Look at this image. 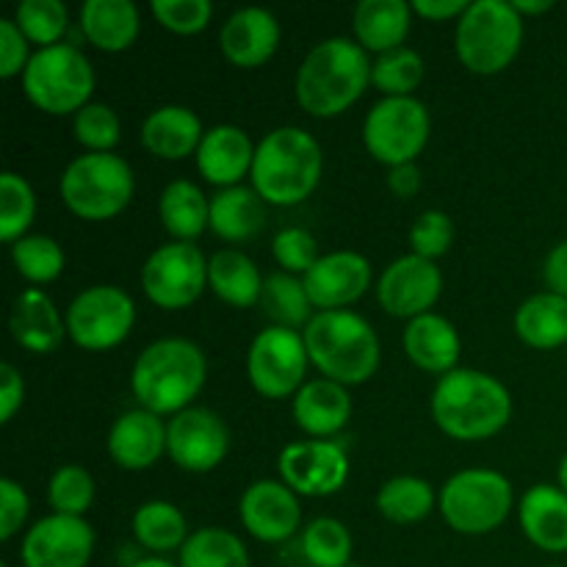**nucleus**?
I'll use <instances>...</instances> for the list:
<instances>
[{
    "instance_id": "nucleus-1",
    "label": "nucleus",
    "mask_w": 567,
    "mask_h": 567,
    "mask_svg": "<svg viewBox=\"0 0 567 567\" xmlns=\"http://www.w3.org/2000/svg\"><path fill=\"white\" fill-rule=\"evenodd\" d=\"M432 419L454 441H487L513 419V396L487 371L454 369L432 391Z\"/></svg>"
},
{
    "instance_id": "nucleus-2",
    "label": "nucleus",
    "mask_w": 567,
    "mask_h": 567,
    "mask_svg": "<svg viewBox=\"0 0 567 567\" xmlns=\"http://www.w3.org/2000/svg\"><path fill=\"white\" fill-rule=\"evenodd\" d=\"M369 50L349 37L321 39L297 70V100L310 116H338L358 103L371 83Z\"/></svg>"
},
{
    "instance_id": "nucleus-3",
    "label": "nucleus",
    "mask_w": 567,
    "mask_h": 567,
    "mask_svg": "<svg viewBox=\"0 0 567 567\" xmlns=\"http://www.w3.org/2000/svg\"><path fill=\"white\" fill-rule=\"evenodd\" d=\"M208 377L205 352L188 338H158L138 352L131 369V391L144 410L177 415L192 408Z\"/></svg>"
},
{
    "instance_id": "nucleus-4",
    "label": "nucleus",
    "mask_w": 567,
    "mask_h": 567,
    "mask_svg": "<svg viewBox=\"0 0 567 567\" xmlns=\"http://www.w3.org/2000/svg\"><path fill=\"white\" fill-rule=\"evenodd\" d=\"M302 338L310 363L338 385H363L380 369V338L354 310H319Z\"/></svg>"
},
{
    "instance_id": "nucleus-5",
    "label": "nucleus",
    "mask_w": 567,
    "mask_h": 567,
    "mask_svg": "<svg viewBox=\"0 0 567 567\" xmlns=\"http://www.w3.org/2000/svg\"><path fill=\"white\" fill-rule=\"evenodd\" d=\"M324 169L321 147L305 127L282 125L255 147L252 188L269 205H299L316 192Z\"/></svg>"
},
{
    "instance_id": "nucleus-6",
    "label": "nucleus",
    "mask_w": 567,
    "mask_h": 567,
    "mask_svg": "<svg viewBox=\"0 0 567 567\" xmlns=\"http://www.w3.org/2000/svg\"><path fill=\"white\" fill-rule=\"evenodd\" d=\"M524 44V17L509 0H474L457 20L454 50L465 70L496 75L507 70Z\"/></svg>"
},
{
    "instance_id": "nucleus-7",
    "label": "nucleus",
    "mask_w": 567,
    "mask_h": 567,
    "mask_svg": "<svg viewBox=\"0 0 567 567\" xmlns=\"http://www.w3.org/2000/svg\"><path fill=\"white\" fill-rule=\"evenodd\" d=\"M59 192L75 216L86 221H105L127 208L136 192V177L122 155L83 153L61 172Z\"/></svg>"
},
{
    "instance_id": "nucleus-8",
    "label": "nucleus",
    "mask_w": 567,
    "mask_h": 567,
    "mask_svg": "<svg viewBox=\"0 0 567 567\" xmlns=\"http://www.w3.org/2000/svg\"><path fill=\"white\" fill-rule=\"evenodd\" d=\"M94 81V66L83 50L59 42L31 55L22 72V92L44 114L64 116L92 103Z\"/></svg>"
},
{
    "instance_id": "nucleus-9",
    "label": "nucleus",
    "mask_w": 567,
    "mask_h": 567,
    "mask_svg": "<svg viewBox=\"0 0 567 567\" xmlns=\"http://www.w3.org/2000/svg\"><path fill=\"white\" fill-rule=\"evenodd\" d=\"M443 520L460 535L496 532L513 509V482L493 468H465L449 476L437 496Z\"/></svg>"
},
{
    "instance_id": "nucleus-10",
    "label": "nucleus",
    "mask_w": 567,
    "mask_h": 567,
    "mask_svg": "<svg viewBox=\"0 0 567 567\" xmlns=\"http://www.w3.org/2000/svg\"><path fill=\"white\" fill-rule=\"evenodd\" d=\"M432 120L419 97H382L363 120V144L380 164H413L430 142Z\"/></svg>"
},
{
    "instance_id": "nucleus-11",
    "label": "nucleus",
    "mask_w": 567,
    "mask_h": 567,
    "mask_svg": "<svg viewBox=\"0 0 567 567\" xmlns=\"http://www.w3.org/2000/svg\"><path fill=\"white\" fill-rule=\"evenodd\" d=\"M136 324L133 297L120 286H92L66 308V336L89 352L114 349Z\"/></svg>"
},
{
    "instance_id": "nucleus-12",
    "label": "nucleus",
    "mask_w": 567,
    "mask_h": 567,
    "mask_svg": "<svg viewBox=\"0 0 567 567\" xmlns=\"http://www.w3.org/2000/svg\"><path fill=\"white\" fill-rule=\"evenodd\" d=\"M308 347L302 332L269 324L255 336L247 354V377L266 399L297 396L308 374Z\"/></svg>"
},
{
    "instance_id": "nucleus-13",
    "label": "nucleus",
    "mask_w": 567,
    "mask_h": 567,
    "mask_svg": "<svg viewBox=\"0 0 567 567\" xmlns=\"http://www.w3.org/2000/svg\"><path fill=\"white\" fill-rule=\"evenodd\" d=\"M208 286V260L194 241H172L153 249L142 266V288L153 305L183 310Z\"/></svg>"
},
{
    "instance_id": "nucleus-14",
    "label": "nucleus",
    "mask_w": 567,
    "mask_h": 567,
    "mask_svg": "<svg viewBox=\"0 0 567 567\" xmlns=\"http://www.w3.org/2000/svg\"><path fill=\"white\" fill-rule=\"evenodd\" d=\"M230 452L225 419L208 408H188L166 424V454L188 474H208Z\"/></svg>"
},
{
    "instance_id": "nucleus-15",
    "label": "nucleus",
    "mask_w": 567,
    "mask_h": 567,
    "mask_svg": "<svg viewBox=\"0 0 567 567\" xmlns=\"http://www.w3.org/2000/svg\"><path fill=\"white\" fill-rule=\"evenodd\" d=\"M282 482L291 487L297 496H332L341 491L349 480V457L347 449L336 441H308L288 443L277 457Z\"/></svg>"
},
{
    "instance_id": "nucleus-16",
    "label": "nucleus",
    "mask_w": 567,
    "mask_h": 567,
    "mask_svg": "<svg viewBox=\"0 0 567 567\" xmlns=\"http://www.w3.org/2000/svg\"><path fill=\"white\" fill-rule=\"evenodd\" d=\"M443 271L435 260L421 255H402L382 269L377 280V299L382 310L396 319H419L441 299Z\"/></svg>"
},
{
    "instance_id": "nucleus-17",
    "label": "nucleus",
    "mask_w": 567,
    "mask_h": 567,
    "mask_svg": "<svg viewBox=\"0 0 567 567\" xmlns=\"http://www.w3.org/2000/svg\"><path fill=\"white\" fill-rule=\"evenodd\" d=\"M94 554V529L72 515H44L22 537V567H86Z\"/></svg>"
},
{
    "instance_id": "nucleus-18",
    "label": "nucleus",
    "mask_w": 567,
    "mask_h": 567,
    "mask_svg": "<svg viewBox=\"0 0 567 567\" xmlns=\"http://www.w3.org/2000/svg\"><path fill=\"white\" fill-rule=\"evenodd\" d=\"M371 280H374V271H371L369 258L354 249L321 255L302 275L310 305L319 310H343L347 305L358 302L371 288Z\"/></svg>"
},
{
    "instance_id": "nucleus-19",
    "label": "nucleus",
    "mask_w": 567,
    "mask_h": 567,
    "mask_svg": "<svg viewBox=\"0 0 567 567\" xmlns=\"http://www.w3.org/2000/svg\"><path fill=\"white\" fill-rule=\"evenodd\" d=\"M238 518L255 540L282 543L297 535L302 524V507L297 493L282 480H258L241 493Z\"/></svg>"
},
{
    "instance_id": "nucleus-20",
    "label": "nucleus",
    "mask_w": 567,
    "mask_h": 567,
    "mask_svg": "<svg viewBox=\"0 0 567 567\" xmlns=\"http://www.w3.org/2000/svg\"><path fill=\"white\" fill-rule=\"evenodd\" d=\"M280 44V22L264 6H244L225 20L219 31V48L227 61L252 70L266 64Z\"/></svg>"
},
{
    "instance_id": "nucleus-21",
    "label": "nucleus",
    "mask_w": 567,
    "mask_h": 567,
    "mask_svg": "<svg viewBox=\"0 0 567 567\" xmlns=\"http://www.w3.org/2000/svg\"><path fill=\"white\" fill-rule=\"evenodd\" d=\"M166 452V424L150 410H127L111 424L109 454L120 468L147 471Z\"/></svg>"
},
{
    "instance_id": "nucleus-22",
    "label": "nucleus",
    "mask_w": 567,
    "mask_h": 567,
    "mask_svg": "<svg viewBox=\"0 0 567 567\" xmlns=\"http://www.w3.org/2000/svg\"><path fill=\"white\" fill-rule=\"evenodd\" d=\"M197 169L219 188L241 186V177L252 172L255 144L238 125H214L205 131L197 147Z\"/></svg>"
},
{
    "instance_id": "nucleus-23",
    "label": "nucleus",
    "mask_w": 567,
    "mask_h": 567,
    "mask_svg": "<svg viewBox=\"0 0 567 567\" xmlns=\"http://www.w3.org/2000/svg\"><path fill=\"white\" fill-rule=\"evenodd\" d=\"M9 330L22 349L33 354H50L66 336V321L42 288H25L11 305Z\"/></svg>"
},
{
    "instance_id": "nucleus-24",
    "label": "nucleus",
    "mask_w": 567,
    "mask_h": 567,
    "mask_svg": "<svg viewBox=\"0 0 567 567\" xmlns=\"http://www.w3.org/2000/svg\"><path fill=\"white\" fill-rule=\"evenodd\" d=\"M293 419L310 437L330 441V435H338L352 419V396L347 385H338L327 377L308 380L293 396Z\"/></svg>"
},
{
    "instance_id": "nucleus-25",
    "label": "nucleus",
    "mask_w": 567,
    "mask_h": 567,
    "mask_svg": "<svg viewBox=\"0 0 567 567\" xmlns=\"http://www.w3.org/2000/svg\"><path fill=\"white\" fill-rule=\"evenodd\" d=\"M520 532L532 546L548 554L567 551V493L554 485H535L524 493L518 507Z\"/></svg>"
},
{
    "instance_id": "nucleus-26",
    "label": "nucleus",
    "mask_w": 567,
    "mask_h": 567,
    "mask_svg": "<svg viewBox=\"0 0 567 567\" xmlns=\"http://www.w3.org/2000/svg\"><path fill=\"white\" fill-rule=\"evenodd\" d=\"M203 136V120L188 105H158L142 122L144 150L164 161H181L186 155H197Z\"/></svg>"
},
{
    "instance_id": "nucleus-27",
    "label": "nucleus",
    "mask_w": 567,
    "mask_h": 567,
    "mask_svg": "<svg viewBox=\"0 0 567 567\" xmlns=\"http://www.w3.org/2000/svg\"><path fill=\"white\" fill-rule=\"evenodd\" d=\"M402 343L408 358L419 369L441 377L457 369L460 352H463L457 327L449 319H443L441 313H424L419 319L408 321Z\"/></svg>"
},
{
    "instance_id": "nucleus-28",
    "label": "nucleus",
    "mask_w": 567,
    "mask_h": 567,
    "mask_svg": "<svg viewBox=\"0 0 567 567\" xmlns=\"http://www.w3.org/2000/svg\"><path fill=\"white\" fill-rule=\"evenodd\" d=\"M81 31L94 48L122 53L136 42L142 17L133 0H83Z\"/></svg>"
},
{
    "instance_id": "nucleus-29",
    "label": "nucleus",
    "mask_w": 567,
    "mask_h": 567,
    "mask_svg": "<svg viewBox=\"0 0 567 567\" xmlns=\"http://www.w3.org/2000/svg\"><path fill=\"white\" fill-rule=\"evenodd\" d=\"M413 22V6L404 0H360L354 6V39L371 53L402 48Z\"/></svg>"
},
{
    "instance_id": "nucleus-30",
    "label": "nucleus",
    "mask_w": 567,
    "mask_h": 567,
    "mask_svg": "<svg viewBox=\"0 0 567 567\" xmlns=\"http://www.w3.org/2000/svg\"><path fill=\"white\" fill-rule=\"evenodd\" d=\"M266 221V203L252 186L219 188L210 197V230L221 241H249Z\"/></svg>"
},
{
    "instance_id": "nucleus-31",
    "label": "nucleus",
    "mask_w": 567,
    "mask_h": 567,
    "mask_svg": "<svg viewBox=\"0 0 567 567\" xmlns=\"http://www.w3.org/2000/svg\"><path fill=\"white\" fill-rule=\"evenodd\" d=\"M264 275L241 249H219L208 260V286L233 308H252L264 299Z\"/></svg>"
},
{
    "instance_id": "nucleus-32",
    "label": "nucleus",
    "mask_w": 567,
    "mask_h": 567,
    "mask_svg": "<svg viewBox=\"0 0 567 567\" xmlns=\"http://www.w3.org/2000/svg\"><path fill=\"white\" fill-rule=\"evenodd\" d=\"M515 332L532 349H559L567 343V299L559 293H532L515 310Z\"/></svg>"
},
{
    "instance_id": "nucleus-33",
    "label": "nucleus",
    "mask_w": 567,
    "mask_h": 567,
    "mask_svg": "<svg viewBox=\"0 0 567 567\" xmlns=\"http://www.w3.org/2000/svg\"><path fill=\"white\" fill-rule=\"evenodd\" d=\"M158 216L175 241H194L210 227V199L194 181L177 177L161 192Z\"/></svg>"
},
{
    "instance_id": "nucleus-34",
    "label": "nucleus",
    "mask_w": 567,
    "mask_h": 567,
    "mask_svg": "<svg viewBox=\"0 0 567 567\" xmlns=\"http://www.w3.org/2000/svg\"><path fill=\"white\" fill-rule=\"evenodd\" d=\"M133 537L138 540V546H144L153 554H166V551H181L186 546L188 524L186 515L175 507L172 502H144L142 507L133 513Z\"/></svg>"
},
{
    "instance_id": "nucleus-35",
    "label": "nucleus",
    "mask_w": 567,
    "mask_h": 567,
    "mask_svg": "<svg viewBox=\"0 0 567 567\" xmlns=\"http://www.w3.org/2000/svg\"><path fill=\"white\" fill-rule=\"evenodd\" d=\"M435 491L421 476H393L377 491V509L391 524H419L435 509Z\"/></svg>"
},
{
    "instance_id": "nucleus-36",
    "label": "nucleus",
    "mask_w": 567,
    "mask_h": 567,
    "mask_svg": "<svg viewBox=\"0 0 567 567\" xmlns=\"http://www.w3.org/2000/svg\"><path fill=\"white\" fill-rule=\"evenodd\" d=\"M177 567H249V551L230 529L205 526L192 532L177 554Z\"/></svg>"
},
{
    "instance_id": "nucleus-37",
    "label": "nucleus",
    "mask_w": 567,
    "mask_h": 567,
    "mask_svg": "<svg viewBox=\"0 0 567 567\" xmlns=\"http://www.w3.org/2000/svg\"><path fill=\"white\" fill-rule=\"evenodd\" d=\"M302 554L313 567H349L352 565V532L338 518H316L302 532Z\"/></svg>"
},
{
    "instance_id": "nucleus-38",
    "label": "nucleus",
    "mask_w": 567,
    "mask_h": 567,
    "mask_svg": "<svg viewBox=\"0 0 567 567\" xmlns=\"http://www.w3.org/2000/svg\"><path fill=\"white\" fill-rule=\"evenodd\" d=\"M260 305L275 319V324L291 327V330H297V327L305 330L308 321L313 319L310 316V297L305 291V282L288 275V271H277V275L266 277Z\"/></svg>"
},
{
    "instance_id": "nucleus-39",
    "label": "nucleus",
    "mask_w": 567,
    "mask_h": 567,
    "mask_svg": "<svg viewBox=\"0 0 567 567\" xmlns=\"http://www.w3.org/2000/svg\"><path fill=\"white\" fill-rule=\"evenodd\" d=\"M424 59L413 48H396L380 53L371 64V83L380 89L385 97H410L413 89L424 81Z\"/></svg>"
},
{
    "instance_id": "nucleus-40",
    "label": "nucleus",
    "mask_w": 567,
    "mask_h": 567,
    "mask_svg": "<svg viewBox=\"0 0 567 567\" xmlns=\"http://www.w3.org/2000/svg\"><path fill=\"white\" fill-rule=\"evenodd\" d=\"M11 260L14 269L33 286L53 282L64 271L66 255L61 244L50 236H22L11 244Z\"/></svg>"
},
{
    "instance_id": "nucleus-41",
    "label": "nucleus",
    "mask_w": 567,
    "mask_h": 567,
    "mask_svg": "<svg viewBox=\"0 0 567 567\" xmlns=\"http://www.w3.org/2000/svg\"><path fill=\"white\" fill-rule=\"evenodd\" d=\"M37 216V194L31 183L17 172L0 175V238L6 244H14L25 236Z\"/></svg>"
},
{
    "instance_id": "nucleus-42",
    "label": "nucleus",
    "mask_w": 567,
    "mask_h": 567,
    "mask_svg": "<svg viewBox=\"0 0 567 567\" xmlns=\"http://www.w3.org/2000/svg\"><path fill=\"white\" fill-rule=\"evenodd\" d=\"M14 22L25 33L28 42L50 48V44H59L70 28V9L61 0H22L14 9Z\"/></svg>"
},
{
    "instance_id": "nucleus-43",
    "label": "nucleus",
    "mask_w": 567,
    "mask_h": 567,
    "mask_svg": "<svg viewBox=\"0 0 567 567\" xmlns=\"http://www.w3.org/2000/svg\"><path fill=\"white\" fill-rule=\"evenodd\" d=\"M48 502L53 513L83 518L94 502V480L83 465H61L48 485Z\"/></svg>"
},
{
    "instance_id": "nucleus-44",
    "label": "nucleus",
    "mask_w": 567,
    "mask_h": 567,
    "mask_svg": "<svg viewBox=\"0 0 567 567\" xmlns=\"http://www.w3.org/2000/svg\"><path fill=\"white\" fill-rule=\"evenodd\" d=\"M72 133L86 153H114L122 138L120 114L105 103H89L72 116Z\"/></svg>"
},
{
    "instance_id": "nucleus-45",
    "label": "nucleus",
    "mask_w": 567,
    "mask_h": 567,
    "mask_svg": "<svg viewBox=\"0 0 567 567\" xmlns=\"http://www.w3.org/2000/svg\"><path fill=\"white\" fill-rule=\"evenodd\" d=\"M454 244V225L449 214L443 210H424L415 216L413 227H410V247L413 255H421L426 260H437L452 249Z\"/></svg>"
},
{
    "instance_id": "nucleus-46",
    "label": "nucleus",
    "mask_w": 567,
    "mask_h": 567,
    "mask_svg": "<svg viewBox=\"0 0 567 567\" xmlns=\"http://www.w3.org/2000/svg\"><path fill=\"white\" fill-rule=\"evenodd\" d=\"M155 20L172 33H197L208 28L214 17V3L210 0H153L150 3Z\"/></svg>"
},
{
    "instance_id": "nucleus-47",
    "label": "nucleus",
    "mask_w": 567,
    "mask_h": 567,
    "mask_svg": "<svg viewBox=\"0 0 567 567\" xmlns=\"http://www.w3.org/2000/svg\"><path fill=\"white\" fill-rule=\"evenodd\" d=\"M271 255L288 275H305L321 258L319 244L305 227H282L271 238Z\"/></svg>"
},
{
    "instance_id": "nucleus-48",
    "label": "nucleus",
    "mask_w": 567,
    "mask_h": 567,
    "mask_svg": "<svg viewBox=\"0 0 567 567\" xmlns=\"http://www.w3.org/2000/svg\"><path fill=\"white\" fill-rule=\"evenodd\" d=\"M33 53H28V37L14 17H0V78L22 75Z\"/></svg>"
},
{
    "instance_id": "nucleus-49",
    "label": "nucleus",
    "mask_w": 567,
    "mask_h": 567,
    "mask_svg": "<svg viewBox=\"0 0 567 567\" xmlns=\"http://www.w3.org/2000/svg\"><path fill=\"white\" fill-rule=\"evenodd\" d=\"M28 513H31L28 493L22 491L20 482L3 476L0 480V540L9 543L22 529Z\"/></svg>"
},
{
    "instance_id": "nucleus-50",
    "label": "nucleus",
    "mask_w": 567,
    "mask_h": 567,
    "mask_svg": "<svg viewBox=\"0 0 567 567\" xmlns=\"http://www.w3.org/2000/svg\"><path fill=\"white\" fill-rule=\"evenodd\" d=\"M25 399V382L11 363L0 365V424H9Z\"/></svg>"
},
{
    "instance_id": "nucleus-51",
    "label": "nucleus",
    "mask_w": 567,
    "mask_h": 567,
    "mask_svg": "<svg viewBox=\"0 0 567 567\" xmlns=\"http://www.w3.org/2000/svg\"><path fill=\"white\" fill-rule=\"evenodd\" d=\"M543 280L551 293L567 299V238L559 241L551 252L546 255V264H543Z\"/></svg>"
},
{
    "instance_id": "nucleus-52",
    "label": "nucleus",
    "mask_w": 567,
    "mask_h": 567,
    "mask_svg": "<svg viewBox=\"0 0 567 567\" xmlns=\"http://www.w3.org/2000/svg\"><path fill=\"white\" fill-rule=\"evenodd\" d=\"M388 188L396 194L399 199H410L421 192V169L419 164H402V166H393L388 172Z\"/></svg>"
},
{
    "instance_id": "nucleus-53",
    "label": "nucleus",
    "mask_w": 567,
    "mask_h": 567,
    "mask_svg": "<svg viewBox=\"0 0 567 567\" xmlns=\"http://www.w3.org/2000/svg\"><path fill=\"white\" fill-rule=\"evenodd\" d=\"M415 14L426 17V20H460L468 9L465 0H413Z\"/></svg>"
},
{
    "instance_id": "nucleus-54",
    "label": "nucleus",
    "mask_w": 567,
    "mask_h": 567,
    "mask_svg": "<svg viewBox=\"0 0 567 567\" xmlns=\"http://www.w3.org/2000/svg\"><path fill=\"white\" fill-rule=\"evenodd\" d=\"M515 11L520 17L524 14H546V11L554 9V0H513Z\"/></svg>"
},
{
    "instance_id": "nucleus-55",
    "label": "nucleus",
    "mask_w": 567,
    "mask_h": 567,
    "mask_svg": "<svg viewBox=\"0 0 567 567\" xmlns=\"http://www.w3.org/2000/svg\"><path fill=\"white\" fill-rule=\"evenodd\" d=\"M131 567H177L175 563H169L166 557H144L138 563H133Z\"/></svg>"
},
{
    "instance_id": "nucleus-56",
    "label": "nucleus",
    "mask_w": 567,
    "mask_h": 567,
    "mask_svg": "<svg viewBox=\"0 0 567 567\" xmlns=\"http://www.w3.org/2000/svg\"><path fill=\"white\" fill-rule=\"evenodd\" d=\"M557 480H559V487H563V491L567 493V452H565V457L559 460V471H557Z\"/></svg>"
},
{
    "instance_id": "nucleus-57",
    "label": "nucleus",
    "mask_w": 567,
    "mask_h": 567,
    "mask_svg": "<svg viewBox=\"0 0 567 567\" xmlns=\"http://www.w3.org/2000/svg\"><path fill=\"white\" fill-rule=\"evenodd\" d=\"M546 567H563V565H546Z\"/></svg>"
}]
</instances>
